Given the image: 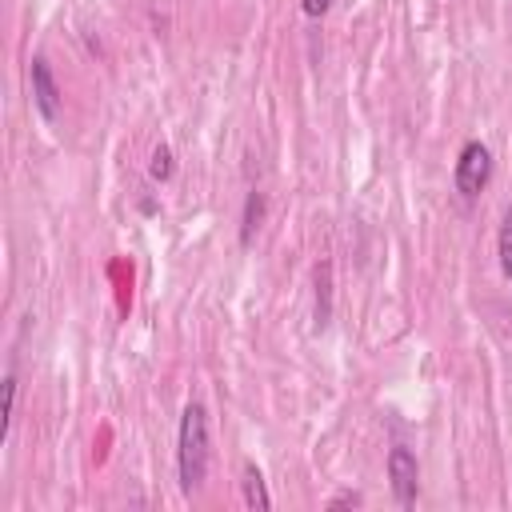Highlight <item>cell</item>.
<instances>
[{"label":"cell","instance_id":"obj_1","mask_svg":"<svg viewBox=\"0 0 512 512\" xmlns=\"http://www.w3.org/2000/svg\"><path fill=\"white\" fill-rule=\"evenodd\" d=\"M208 412L204 404H184L180 412V428H176V476L184 492H196L208 476Z\"/></svg>","mask_w":512,"mask_h":512},{"label":"cell","instance_id":"obj_2","mask_svg":"<svg viewBox=\"0 0 512 512\" xmlns=\"http://www.w3.org/2000/svg\"><path fill=\"white\" fill-rule=\"evenodd\" d=\"M492 180V148L484 140H464L456 168H452V184L464 200H476Z\"/></svg>","mask_w":512,"mask_h":512},{"label":"cell","instance_id":"obj_3","mask_svg":"<svg viewBox=\"0 0 512 512\" xmlns=\"http://www.w3.org/2000/svg\"><path fill=\"white\" fill-rule=\"evenodd\" d=\"M388 484H392L396 504H404V508L416 504V492H420V464H416V452H412L408 444H392V448H388Z\"/></svg>","mask_w":512,"mask_h":512},{"label":"cell","instance_id":"obj_4","mask_svg":"<svg viewBox=\"0 0 512 512\" xmlns=\"http://www.w3.org/2000/svg\"><path fill=\"white\" fill-rule=\"evenodd\" d=\"M28 84H32V104H36V112L48 120V124H56V116H60V84H56V76H52V64H48V56H32V64H28Z\"/></svg>","mask_w":512,"mask_h":512},{"label":"cell","instance_id":"obj_5","mask_svg":"<svg viewBox=\"0 0 512 512\" xmlns=\"http://www.w3.org/2000/svg\"><path fill=\"white\" fill-rule=\"evenodd\" d=\"M332 320V264H316V304H312V328L324 332Z\"/></svg>","mask_w":512,"mask_h":512},{"label":"cell","instance_id":"obj_6","mask_svg":"<svg viewBox=\"0 0 512 512\" xmlns=\"http://www.w3.org/2000/svg\"><path fill=\"white\" fill-rule=\"evenodd\" d=\"M240 492H244V504H248V508H256V512H268V508H272L264 472H260L252 460H244V468H240Z\"/></svg>","mask_w":512,"mask_h":512},{"label":"cell","instance_id":"obj_7","mask_svg":"<svg viewBox=\"0 0 512 512\" xmlns=\"http://www.w3.org/2000/svg\"><path fill=\"white\" fill-rule=\"evenodd\" d=\"M264 212H268V196H264L260 188H252V192L244 196V212H240V244H244V248L256 240V232H260V224H264Z\"/></svg>","mask_w":512,"mask_h":512},{"label":"cell","instance_id":"obj_8","mask_svg":"<svg viewBox=\"0 0 512 512\" xmlns=\"http://www.w3.org/2000/svg\"><path fill=\"white\" fill-rule=\"evenodd\" d=\"M148 176L152 180H160V184H168L172 176H176V156H172V148L160 140L156 148H152V156H148Z\"/></svg>","mask_w":512,"mask_h":512},{"label":"cell","instance_id":"obj_9","mask_svg":"<svg viewBox=\"0 0 512 512\" xmlns=\"http://www.w3.org/2000/svg\"><path fill=\"white\" fill-rule=\"evenodd\" d=\"M496 260H500V272H504V280H512V208L504 212V220H500V232H496Z\"/></svg>","mask_w":512,"mask_h":512},{"label":"cell","instance_id":"obj_10","mask_svg":"<svg viewBox=\"0 0 512 512\" xmlns=\"http://www.w3.org/2000/svg\"><path fill=\"white\" fill-rule=\"evenodd\" d=\"M4 424H0V440H8V432H12V420H16V372L8 368L4 372Z\"/></svg>","mask_w":512,"mask_h":512},{"label":"cell","instance_id":"obj_11","mask_svg":"<svg viewBox=\"0 0 512 512\" xmlns=\"http://www.w3.org/2000/svg\"><path fill=\"white\" fill-rule=\"evenodd\" d=\"M300 8H304V16H312V20H320L328 8H332V0H300Z\"/></svg>","mask_w":512,"mask_h":512},{"label":"cell","instance_id":"obj_12","mask_svg":"<svg viewBox=\"0 0 512 512\" xmlns=\"http://www.w3.org/2000/svg\"><path fill=\"white\" fill-rule=\"evenodd\" d=\"M356 504H364V500H360V492H340V496H332V500H328V508H356Z\"/></svg>","mask_w":512,"mask_h":512},{"label":"cell","instance_id":"obj_13","mask_svg":"<svg viewBox=\"0 0 512 512\" xmlns=\"http://www.w3.org/2000/svg\"><path fill=\"white\" fill-rule=\"evenodd\" d=\"M140 212H144V216H156V212H160V204H156L152 196H144V200H140Z\"/></svg>","mask_w":512,"mask_h":512}]
</instances>
